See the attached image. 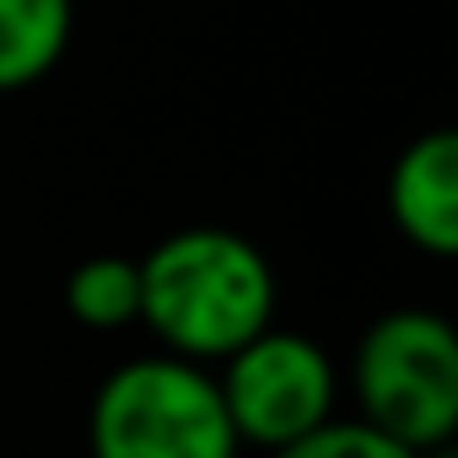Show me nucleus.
I'll return each mask as SVG.
<instances>
[{
  "instance_id": "f03ea898",
  "label": "nucleus",
  "mask_w": 458,
  "mask_h": 458,
  "mask_svg": "<svg viewBox=\"0 0 458 458\" xmlns=\"http://www.w3.org/2000/svg\"><path fill=\"white\" fill-rule=\"evenodd\" d=\"M92 458H238L243 442L216 394V372L183 356L119 361L87 410Z\"/></svg>"
},
{
  "instance_id": "7ed1b4c3",
  "label": "nucleus",
  "mask_w": 458,
  "mask_h": 458,
  "mask_svg": "<svg viewBox=\"0 0 458 458\" xmlns=\"http://www.w3.org/2000/svg\"><path fill=\"white\" fill-rule=\"evenodd\" d=\"M356 420L410 453L458 437V335L431 308H394L367 324L351 356Z\"/></svg>"
},
{
  "instance_id": "0eeeda50",
  "label": "nucleus",
  "mask_w": 458,
  "mask_h": 458,
  "mask_svg": "<svg viewBox=\"0 0 458 458\" xmlns=\"http://www.w3.org/2000/svg\"><path fill=\"white\" fill-rule=\"evenodd\" d=\"M65 313L92 335L140 324V259H124V254L81 259L65 276Z\"/></svg>"
},
{
  "instance_id": "39448f33",
  "label": "nucleus",
  "mask_w": 458,
  "mask_h": 458,
  "mask_svg": "<svg viewBox=\"0 0 458 458\" xmlns=\"http://www.w3.org/2000/svg\"><path fill=\"white\" fill-rule=\"evenodd\" d=\"M388 221L415 254H458V135L426 130L388 167Z\"/></svg>"
},
{
  "instance_id": "f257e3e1",
  "label": "nucleus",
  "mask_w": 458,
  "mask_h": 458,
  "mask_svg": "<svg viewBox=\"0 0 458 458\" xmlns=\"http://www.w3.org/2000/svg\"><path fill=\"white\" fill-rule=\"evenodd\" d=\"M140 324L167 356L216 367L276 324V270L233 226H183L140 254Z\"/></svg>"
},
{
  "instance_id": "1a4fd4ad",
  "label": "nucleus",
  "mask_w": 458,
  "mask_h": 458,
  "mask_svg": "<svg viewBox=\"0 0 458 458\" xmlns=\"http://www.w3.org/2000/svg\"><path fill=\"white\" fill-rule=\"evenodd\" d=\"M420 458H458V453H453V442H447V447H431V453H420Z\"/></svg>"
},
{
  "instance_id": "20e7f679",
  "label": "nucleus",
  "mask_w": 458,
  "mask_h": 458,
  "mask_svg": "<svg viewBox=\"0 0 458 458\" xmlns=\"http://www.w3.org/2000/svg\"><path fill=\"white\" fill-rule=\"evenodd\" d=\"M216 394L243 447L281 453L335 420L340 367L313 335L270 324L226 361H216Z\"/></svg>"
},
{
  "instance_id": "6e6552de",
  "label": "nucleus",
  "mask_w": 458,
  "mask_h": 458,
  "mask_svg": "<svg viewBox=\"0 0 458 458\" xmlns=\"http://www.w3.org/2000/svg\"><path fill=\"white\" fill-rule=\"evenodd\" d=\"M270 458H420V453L399 447L394 437L372 431V426L356 420V415H351V420L335 415L329 426L308 431L302 442H292V447H281V453H270Z\"/></svg>"
},
{
  "instance_id": "423d86ee",
  "label": "nucleus",
  "mask_w": 458,
  "mask_h": 458,
  "mask_svg": "<svg viewBox=\"0 0 458 458\" xmlns=\"http://www.w3.org/2000/svg\"><path fill=\"white\" fill-rule=\"evenodd\" d=\"M76 0H0V92L38 87L71 49Z\"/></svg>"
}]
</instances>
